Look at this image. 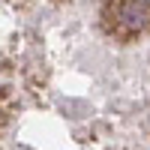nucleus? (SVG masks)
<instances>
[{"instance_id": "1", "label": "nucleus", "mask_w": 150, "mask_h": 150, "mask_svg": "<svg viewBox=\"0 0 150 150\" xmlns=\"http://www.w3.org/2000/svg\"><path fill=\"white\" fill-rule=\"evenodd\" d=\"M105 18H111V30L120 33V36H132V33L144 30V24H147L144 6L138 0H117V3L105 12Z\"/></svg>"}]
</instances>
